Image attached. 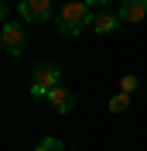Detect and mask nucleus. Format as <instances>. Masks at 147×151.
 <instances>
[{"mask_svg":"<svg viewBox=\"0 0 147 151\" xmlns=\"http://www.w3.org/2000/svg\"><path fill=\"white\" fill-rule=\"evenodd\" d=\"M21 21H28V24H45L51 14H58V10H51V0H21Z\"/></svg>","mask_w":147,"mask_h":151,"instance_id":"nucleus-3","label":"nucleus"},{"mask_svg":"<svg viewBox=\"0 0 147 151\" xmlns=\"http://www.w3.org/2000/svg\"><path fill=\"white\" fill-rule=\"evenodd\" d=\"M127 106H130V93H116L110 100V113H123Z\"/></svg>","mask_w":147,"mask_h":151,"instance_id":"nucleus-8","label":"nucleus"},{"mask_svg":"<svg viewBox=\"0 0 147 151\" xmlns=\"http://www.w3.org/2000/svg\"><path fill=\"white\" fill-rule=\"evenodd\" d=\"M24 45H28V31L21 28L17 21L4 24V52H7V55H21Z\"/></svg>","mask_w":147,"mask_h":151,"instance_id":"nucleus-4","label":"nucleus"},{"mask_svg":"<svg viewBox=\"0 0 147 151\" xmlns=\"http://www.w3.org/2000/svg\"><path fill=\"white\" fill-rule=\"evenodd\" d=\"M86 7L89 10H96V14H99V10H106V4H110V0H82Z\"/></svg>","mask_w":147,"mask_h":151,"instance_id":"nucleus-11","label":"nucleus"},{"mask_svg":"<svg viewBox=\"0 0 147 151\" xmlns=\"http://www.w3.org/2000/svg\"><path fill=\"white\" fill-rule=\"evenodd\" d=\"M120 24H123L120 14H110V10H99V14L92 17V31H96V35H113Z\"/></svg>","mask_w":147,"mask_h":151,"instance_id":"nucleus-7","label":"nucleus"},{"mask_svg":"<svg viewBox=\"0 0 147 151\" xmlns=\"http://www.w3.org/2000/svg\"><path fill=\"white\" fill-rule=\"evenodd\" d=\"M92 17H96V10H89L82 0H72V4H65V7L55 14V28H58V35L79 38L92 24Z\"/></svg>","mask_w":147,"mask_h":151,"instance_id":"nucleus-1","label":"nucleus"},{"mask_svg":"<svg viewBox=\"0 0 147 151\" xmlns=\"http://www.w3.org/2000/svg\"><path fill=\"white\" fill-rule=\"evenodd\" d=\"M48 103H51L55 113H69V110L75 106V93H72V89H65V86H55V89L48 93Z\"/></svg>","mask_w":147,"mask_h":151,"instance_id":"nucleus-6","label":"nucleus"},{"mask_svg":"<svg viewBox=\"0 0 147 151\" xmlns=\"http://www.w3.org/2000/svg\"><path fill=\"white\" fill-rule=\"evenodd\" d=\"M34 151H69V148H65V144H62V141H58V137H45V141L38 144V148H34Z\"/></svg>","mask_w":147,"mask_h":151,"instance_id":"nucleus-9","label":"nucleus"},{"mask_svg":"<svg viewBox=\"0 0 147 151\" xmlns=\"http://www.w3.org/2000/svg\"><path fill=\"white\" fill-rule=\"evenodd\" d=\"M137 89V76H123L120 79V93H133Z\"/></svg>","mask_w":147,"mask_h":151,"instance_id":"nucleus-10","label":"nucleus"},{"mask_svg":"<svg viewBox=\"0 0 147 151\" xmlns=\"http://www.w3.org/2000/svg\"><path fill=\"white\" fill-rule=\"evenodd\" d=\"M72 151H79V148H72Z\"/></svg>","mask_w":147,"mask_h":151,"instance_id":"nucleus-12","label":"nucleus"},{"mask_svg":"<svg viewBox=\"0 0 147 151\" xmlns=\"http://www.w3.org/2000/svg\"><path fill=\"white\" fill-rule=\"evenodd\" d=\"M147 17V0H123L120 4V21L123 24H137Z\"/></svg>","mask_w":147,"mask_h":151,"instance_id":"nucleus-5","label":"nucleus"},{"mask_svg":"<svg viewBox=\"0 0 147 151\" xmlns=\"http://www.w3.org/2000/svg\"><path fill=\"white\" fill-rule=\"evenodd\" d=\"M62 86V69L55 62H38L34 72H31V96L34 100H48V93Z\"/></svg>","mask_w":147,"mask_h":151,"instance_id":"nucleus-2","label":"nucleus"}]
</instances>
